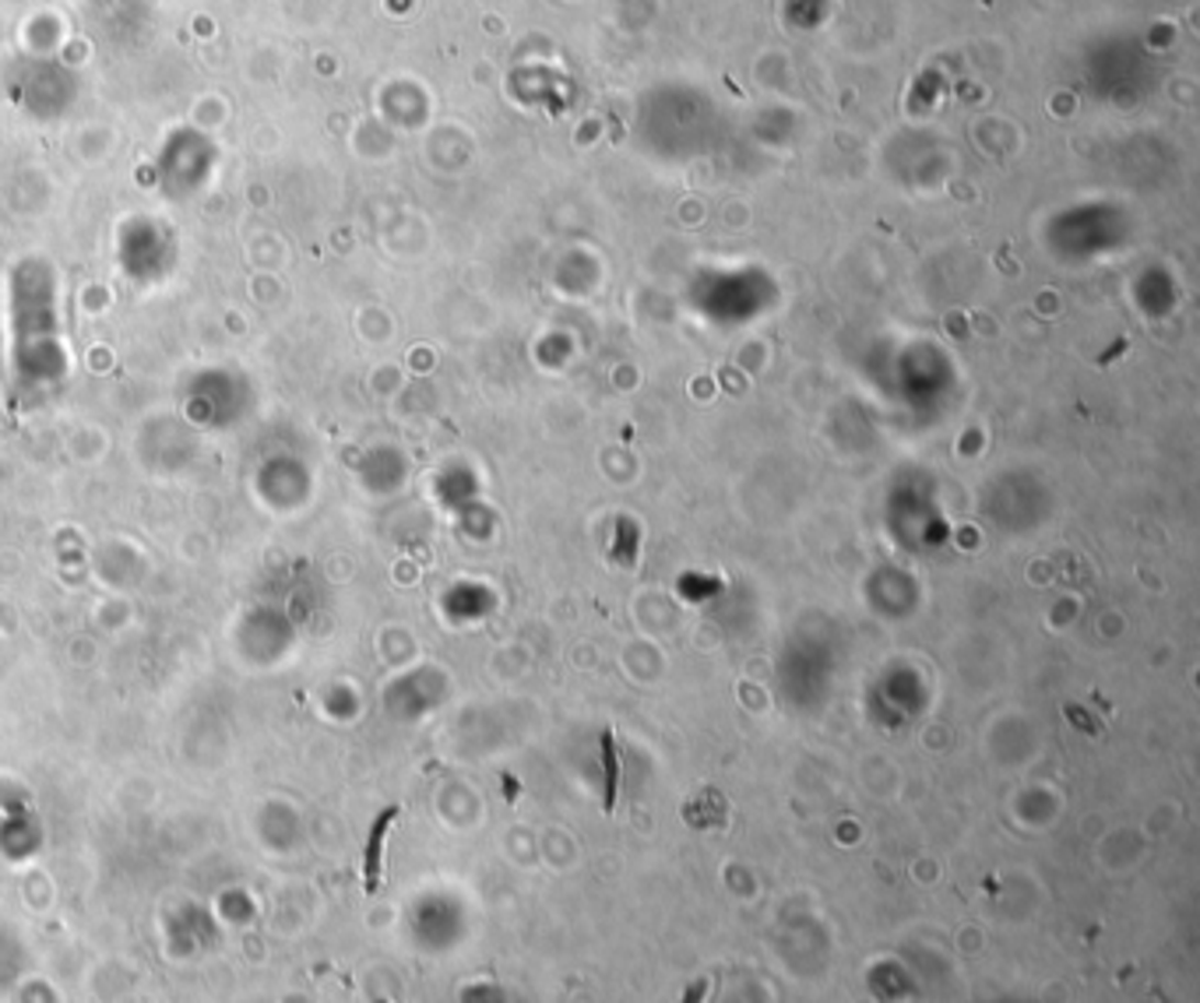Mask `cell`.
Instances as JSON below:
<instances>
[{
    "label": "cell",
    "mask_w": 1200,
    "mask_h": 1003,
    "mask_svg": "<svg viewBox=\"0 0 1200 1003\" xmlns=\"http://www.w3.org/2000/svg\"><path fill=\"white\" fill-rule=\"evenodd\" d=\"M603 810L613 813L616 799H620V743H616L613 729H603Z\"/></svg>",
    "instance_id": "obj_1"
},
{
    "label": "cell",
    "mask_w": 1200,
    "mask_h": 1003,
    "mask_svg": "<svg viewBox=\"0 0 1200 1003\" xmlns=\"http://www.w3.org/2000/svg\"><path fill=\"white\" fill-rule=\"evenodd\" d=\"M705 996H708V979H697V982L691 985V990L683 993V1000H680V1003H705Z\"/></svg>",
    "instance_id": "obj_2"
}]
</instances>
